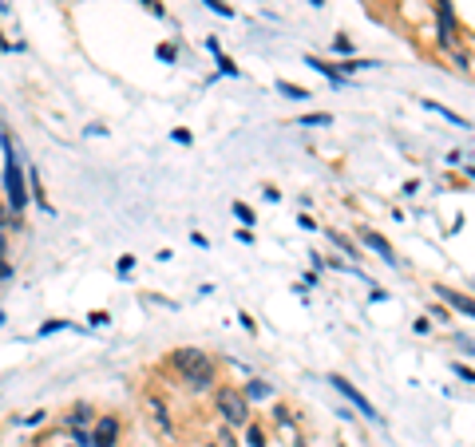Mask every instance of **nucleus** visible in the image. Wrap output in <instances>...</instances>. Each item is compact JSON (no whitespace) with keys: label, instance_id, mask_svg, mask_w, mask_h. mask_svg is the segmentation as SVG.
<instances>
[{"label":"nucleus","instance_id":"1","mask_svg":"<svg viewBox=\"0 0 475 447\" xmlns=\"http://www.w3.org/2000/svg\"><path fill=\"white\" fill-rule=\"evenodd\" d=\"M167 364L187 380L190 392H206V388L218 384V364H214V356L202 349H174L171 356H167Z\"/></svg>","mask_w":475,"mask_h":447},{"label":"nucleus","instance_id":"2","mask_svg":"<svg viewBox=\"0 0 475 447\" xmlns=\"http://www.w3.org/2000/svg\"><path fill=\"white\" fill-rule=\"evenodd\" d=\"M0 146H4V206H8L12 218H20L24 206H28V178H24V166L16 159V146L8 135L0 139Z\"/></svg>","mask_w":475,"mask_h":447},{"label":"nucleus","instance_id":"3","mask_svg":"<svg viewBox=\"0 0 475 447\" xmlns=\"http://www.w3.org/2000/svg\"><path fill=\"white\" fill-rule=\"evenodd\" d=\"M214 412H218L230 428H246V424H250V400L237 392V384H218V388H214Z\"/></svg>","mask_w":475,"mask_h":447},{"label":"nucleus","instance_id":"4","mask_svg":"<svg viewBox=\"0 0 475 447\" xmlns=\"http://www.w3.org/2000/svg\"><path fill=\"white\" fill-rule=\"evenodd\" d=\"M357 241H361L364 250H372V254H377L380 261H388V265H404V261L396 257V250L388 246V238H384V234H377V230L361 226V230H357Z\"/></svg>","mask_w":475,"mask_h":447},{"label":"nucleus","instance_id":"5","mask_svg":"<svg viewBox=\"0 0 475 447\" xmlns=\"http://www.w3.org/2000/svg\"><path fill=\"white\" fill-rule=\"evenodd\" d=\"M329 384H332V388H337V392H341V396L348 400V404H352V408H357V412L364 415V419H380V415H377V408L368 404V396H364V392H357V388H352V384H348L345 376H337V372H332V376H329Z\"/></svg>","mask_w":475,"mask_h":447},{"label":"nucleus","instance_id":"6","mask_svg":"<svg viewBox=\"0 0 475 447\" xmlns=\"http://www.w3.org/2000/svg\"><path fill=\"white\" fill-rule=\"evenodd\" d=\"M87 435H92V447H119V415H103Z\"/></svg>","mask_w":475,"mask_h":447},{"label":"nucleus","instance_id":"7","mask_svg":"<svg viewBox=\"0 0 475 447\" xmlns=\"http://www.w3.org/2000/svg\"><path fill=\"white\" fill-rule=\"evenodd\" d=\"M142 404L151 408V415H155L158 431H167V435H171V431H174V424H171V408H167V400L158 396V392H147V396H142Z\"/></svg>","mask_w":475,"mask_h":447},{"label":"nucleus","instance_id":"8","mask_svg":"<svg viewBox=\"0 0 475 447\" xmlns=\"http://www.w3.org/2000/svg\"><path fill=\"white\" fill-rule=\"evenodd\" d=\"M436 293H440V297L452 305V309H459L463 317H472V313H475V309H472V297H467V293H456V289H447V285H436Z\"/></svg>","mask_w":475,"mask_h":447},{"label":"nucleus","instance_id":"9","mask_svg":"<svg viewBox=\"0 0 475 447\" xmlns=\"http://www.w3.org/2000/svg\"><path fill=\"white\" fill-rule=\"evenodd\" d=\"M436 12H440L443 40H452V32H456V12H452V0H436Z\"/></svg>","mask_w":475,"mask_h":447},{"label":"nucleus","instance_id":"10","mask_svg":"<svg viewBox=\"0 0 475 447\" xmlns=\"http://www.w3.org/2000/svg\"><path fill=\"white\" fill-rule=\"evenodd\" d=\"M237 392H242L246 400H269V396H273V384H266V380H250V384H242Z\"/></svg>","mask_w":475,"mask_h":447},{"label":"nucleus","instance_id":"11","mask_svg":"<svg viewBox=\"0 0 475 447\" xmlns=\"http://www.w3.org/2000/svg\"><path fill=\"white\" fill-rule=\"evenodd\" d=\"M87 424H92V404H76L67 412V428H87Z\"/></svg>","mask_w":475,"mask_h":447},{"label":"nucleus","instance_id":"12","mask_svg":"<svg viewBox=\"0 0 475 447\" xmlns=\"http://www.w3.org/2000/svg\"><path fill=\"white\" fill-rule=\"evenodd\" d=\"M364 67H377L372 60H345V64H332V72L345 80V76H352V72H364Z\"/></svg>","mask_w":475,"mask_h":447},{"label":"nucleus","instance_id":"13","mask_svg":"<svg viewBox=\"0 0 475 447\" xmlns=\"http://www.w3.org/2000/svg\"><path fill=\"white\" fill-rule=\"evenodd\" d=\"M277 91H282L285 99H297V103H305V99H309V91H305V87H297V83H289V80H277Z\"/></svg>","mask_w":475,"mask_h":447},{"label":"nucleus","instance_id":"14","mask_svg":"<svg viewBox=\"0 0 475 447\" xmlns=\"http://www.w3.org/2000/svg\"><path fill=\"white\" fill-rule=\"evenodd\" d=\"M332 123V115L329 111H309V115H301V127H329Z\"/></svg>","mask_w":475,"mask_h":447},{"label":"nucleus","instance_id":"15","mask_svg":"<svg viewBox=\"0 0 475 447\" xmlns=\"http://www.w3.org/2000/svg\"><path fill=\"white\" fill-rule=\"evenodd\" d=\"M206 8H210V12H214V17H222V20H234L237 12L234 8H230V4H226V0H202Z\"/></svg>","mask_w":475,"mask_h":447},{"label":"nucleus","instance_id":"16","mask_svg":"<svg viewBox=\"0 0 475 447\" xmlns=\"http://www.w3.org/2000/svg\"><path fill=\"white\" fill-rule=\"evenodd\" d=\"M329 241H332V246H337V250H341V254H345V257H357V246H352V241H348L345 234H337V230H329Z\"/></svg>","mask_w":475,"mask_h":447},{"label":"nucleus","instance_id":"17","mask_svg":"<svg viewBox=\"0 0 475 447\" xmlns=\"http://www.w3.org/2000/svg\"><path fill=\"white\" fill-rule=\"evenodd\" d=\"M305 64H309V67H317L321 76H329L332 83H345V80H341V76H337V72H332V64H325V60H317V56H305Z\"/></svg>","mask_w":475,"mask_h":447},{"label":"nucleus","instance_id":"18","mask_svg":"<svg viewBox=\"0 0 475 447\" xmlns=\"http://www.w3.org/2000/svg\"><path fill=\"white\" fill-rule=\"evenodd\" d=\"M246 444L250 447H266V431H262V424H246Z\"/></svg>","mask_w":475,"mask_h":447},{"label":"nucleus","instance_id":"19","mask_svg":"<svg viewBox=\"0 0 475 447\" xmlns=\"http://www.w3.org/2000/svg\"><path fill=\"white\" fill-rule=\"evenodd\" d=\"M234 218H237L242 226H253V222H257V214H253V210L246 206V202H234Z\"/></svg>","mask_w":475,"mask_h":447},{"label":"nucleus","instance_id":"20","mask_svg":"<svg viewBox=\"0 0 475 447\" xmlns=\"http://www.w3.org/2000/svg\"><path fill=\"white\" fill-rule=\"evenodd\" d=\"M273 419H277V428H293V412H289V408H282V404L273 408Z\"/></svg>","mask_w":475,"mask_h":447},{"label":"nucleus","instance_id":"21","mask_svg":"<svg viewBox=\"0 0 475 447\" xmlns=\"http://www.w3.org/2000/svg\"><path fill=\"white\" fill-rule=\"evenodd\" d=\"M214 60H218V72H222V76H237V64L226 56V52H222V56H214Z\"/></svg>","mask_w":475,"mask_h":447},{"label":"nucleus","instance_id":"22","mask_svg":"<svg viewBox=\"0 0 475 447\" xmlns=\"http://www.w3.org/2000/svg\"><path fill=\"white\" fill-rule=\"evenodd\" d=\"M142 4H147V12H151V17H158V20H167V8H162V4H158V0H142Z\"/></svg>","mask_w":475,"mask_h":447},{"label":"nucleus","instance_id":"23","mask_svg":"<svg viewBox=\"0 0 475 447\" xmlns=\"http://www.w3.org/2000/svg\"><path fill=\"white\" fill-rule=\"evenodd\" d=\"M158 60H167V64H174V60H178V52H174L171 44H158Z\"/></svg>","mask_w":475,"mask_h":447},{"label":"nucleus","instance_id":"24","mask_svg":"<svg viewBox=\"0 0 475 447\" xmlns=\"http://www.w3.org/2000/svg\"><path fill=\"white\" fill-rule=\"evenodd\" d=\"M332 52H337V56H348V52H352V44H348L345 36H337V40H332Z\"/></svg>","mask_w":475,"mask_h":447},{"label":"nucleus","instance_id":"25","mask_svg":"<svg viewBox=\"0 0 475 447\" xmlns=\"http://www.w3.org/2000/svg\"><path fill=\"white\" fill-rule=\"evenodd\" d=\"M56 329H67V320H44V325H40V333H56Z\"/></svg>","mask_w":475,"mask_h":447},{"label":"nucleus","instance_id":"26","mask_svg":"<svg viewBox=\"0 0 475 447\" xmlns=\"http://www.w3.org/2000/svg\"><path fill=\"white\" fill-rule=\"evenodd\" d=\"M131 265H135V257H131V254L119 257V277H127V273H131Z\"/></svg>","mask_w":475,"mask_h":447},{"label":"nucleus","instance_id":"27","mask_svg":"<svg viewBox=\"0 0 475 447\" xmlns=\"http://www.w3.org/2000/svg\"><path fill=\"white\" fill-rule=\"evenodd\" d=\"M174 139H178L182 146H190V131L187 127H174Z\"/></svg>","mask_w":475,"mask_h":447},{"label":"nucleus","instance_id":"28","mask_svg":"<svg viewBox=\"0 0 475 447\" xmlns=\"http://www.w3.org/2000/svg\"><path fill=\"white\" fill-rule=\"evenodd\" d=\"M8 277H12V261L4 257V261H0V281H8Z\"/></svg>","mask_w":475,"mask_h":447},{"label":"nucleus","instance_id":"29","mask_svg":"<svg viewBox=\"0 0 475 447\" xmlns=\"http://www.w3.org/2000/svg\"><path fill=\"white\" fill-rule=\"evenodd\" d=\"M297 226H301V230H317V222L309 218V214H297Z\"/></svg>","mask_w":475,"mask_h":447},{"label":"nucleus","instance_id":"30","mask_svg":"<svg viewBox=\"0 0 475 447\" xmlns=\"http://www.w3.org/2000/svg\"><path fill=\"white\" fill-rule=\"evenodd\" d=\"M206 52H210V56H222V48H218V40H214V36H206Z\"/></svg>","mask_w":475,"mask_h":447},{"label":"nucleus","instance_id":"31","mask_svg":"<svg viewBox=\"0 0 475 447\" xmlns=\"http://www.w3.org/2000/svg\"><path fill=\"white\" fill-rule=\"evenodd\" d=\"M8 257V238H4V230H0V261Z\"/></svg>","mask_w":475,"mask_h":447},{"label":"nucleus","instance_id":"32","mask_svg":"<svg viewBox=\"0 0 475 447\" xmlns=\"http://www.w3.org/2000/svg\"><path fill=\"white\" fill-rule=\"evenodd\" d=\"M218 447H237V444H234V435L226 431V435H222V444H218Z\"/></svg>","mask_w":475,"mask_h":447},{"label":"nucleus","instance_id":"33","mask_svg":"<svg viewBox=\"0 0 475 447\" xmlns=\"http://www.w3.org/2000/svg\"><path fill=\"white\" fill-rule=\"evenodd\" d=\"M4 320H8V317H4V313H0V329H4Z\"/></svg>","mask_w":475,"mask_h":447},{"label":"nucleus","instance_id":"34","mask_svg":"<svg viewBox=\"0 0 475 447\" xmlns=\"http://www.w3.org/2000/svg\"><path fill=\"white\" fill-rule=\"evenodd\" d=\"M0 12H8V4H0Z\"/></svg>","mask_w":475,"mask_h":447},{"label":"nucleus","instance_id":"35","mask_svg":"<svg viewBox=\"0 0 475 447\" xmlns=\"http://www.w3.org/2000/svg\"><path fill=\"white\" fill-rule=\"evenodd\" d=\"M72 447H76V444H72Z\"/></svg>","mask_w":475,"mask_h":447},{"label":"nucleus","instance_id":"36","mask_svg":"<svg viewBox=\"0 0 475 447\" xmlns=\"http://www.w3.org/2000/svg\"><path fill=\"white\" fill-rule=\"evenodd\" d=\"M214 447H218V444H214Z\"/></svg>","mask_w":475,"mask_h":447}]
</instances>
